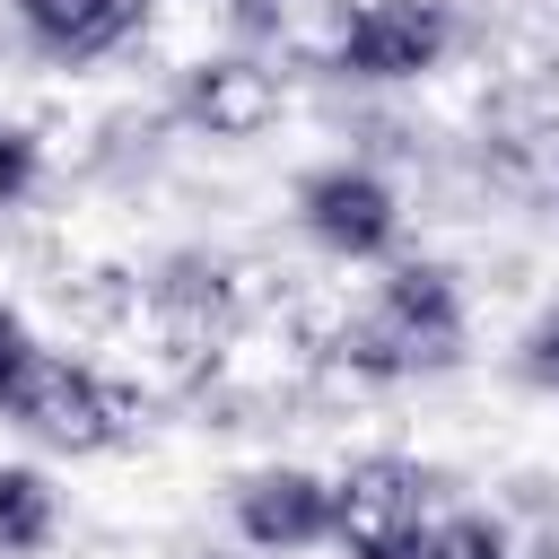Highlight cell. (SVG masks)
<instances>
[{"instance_id":"cell-12","label":"cell","mask_w":559,"mask_h":559,"mask_svg":"<svg viewBox=\"0 0 559 559\" xmlns=\"http://www.w3.org/2000/svg\"><path fill=\"white\" fill-rule=\"evenodd\" d=\"M35 175H44L35 131H26V122H0V210H17V201L35 192Z\"/></svg>"},{"instance_id":"cell-15","label":"cell","mask_w":559,"mask_h":559,"mask_svg":"<svg viewBox=\"0 0 559 559\" xmlns=\"http://www.w3.org/2000/svg\"><path fill=\"white\" fill-rule=\"evenodd\" d=\"M227 26H236L245 52H253V44H271V35L288 26V0H227Z\"/></svg>"},{"instance_id":"cell-14","label":"cell","mask_w":559,"mask_h":559,"mask_svg":"<svg viewBox=\"0 0 559 559\" xmlns=\"http://www.w3.org/2000/svg\"><path fill=\"white\" fill-rule=\"evenodd\" d=\"M35 349H44V341L26 332V314H17V306H0V402L17 393V376L35 367Z\"/></svg>"},{"instance_id":"cell-16","label":"cell","mask_w":559,"mask_h":559,"mask_svg":"<svg viewBox=\"0 0 559 559\" xmlns=\"http://www.w3.org/2000/svg\"><path fill=\"white\" fill-rule=\"evenodd\" d=\"M175 559H253V550H236V542H192V550H175Z\"/></svg>"},{"instance_id":"cell-1","label":"cell","mask_w":559,"mask_h":559,"mask_svg":"<svg viewBox=\"0 0 559 559\" xmlns=\"http://www.w3.org/2000/svg\"><path fill=\"white\" fill-rule=\"evenodd\" d=\"M463 341H472V314H463V280L445 262H384L376 288L341 314L332 332V358L358 376V384H411V376H445L463 367Z\"/></svg>"},{"instance_id":"cell-4","label":"cell","mask_w":559,"mask_h":559,"mask_svg":"<svg viewBox=\"0 0 559 559\" xmlns=\"http://www.w3.org/2000/svg\"><path fill=\"white\" fill-rule=\"evenodd\" d=\"M445 515L437 472L411 454H349L332 472V550L341 559H402Z\"/></svg>"},{"instance_id":"cell-13","label":"cell","mask_w":559,"mask_h":559,"mask_svg":"<svg viewBox=\"0 0 559 559\" xmlns=\"http://www.w3.org/2000/svg\"><path fill=\"white\" fill-rule=\"evenodd\" d=\"M515 367H524V384L559 393V306H542V314H533V332L515 341Z\"/></svg>"},{"instance_id":"cell-6","label":"cell","mask_w":559,"mask_h":559,"mask_svg":"<svg viewBox=\"0 0 559 559\" xmlns=\"http://www.w3.org/2000/svg\"><path fill=\"white\" fill-rule=\"evenodd\" d=\"M227 542L253 559L332 550V472L314 463H253L227 480Z\"/></svg>"},{"instance_id":"cell-5","label":"cell","mask_w":559,"mask_h":559,"mask_svg":"<svg viewBox=\"0 0 559 559\" xmlns=\"http://www.w3.org/2000/svg\"><path fill=\"white\" fill-rule=\"evenodd\" d=\"M454 35H463L454 0H349L323 44V70L358 79V87H411V79L445 70Z\"/></svg>"},{"instance_id":"cell-2","label":"cell","mask_w":559,"mask_h":559,"mask_svg":"<svg viewBox=\"0 0 559 559\" xmlns=\"http://www.w3.org/2000/svg\"><path fill=\"white\" fill-rule=\"evenodd\" d=\"M0 419H9L26 445L70 454V463L114 454V445H131V437H140V402H131L105 367L61 358V349H35V367L17 376V393L0 402Z\"/></svg>"},{"instance_id":"cell-9","label":"cell","mask_w":559,"mask_h":559,"mask_svg":"<svg viewBox=\"0 0 559 559\" xmlns=\"http://www.w3.org/2000/svg\"><path fill=\"white\" fill-rule=\"evenodd\" d=\"M148 314L166 323L175 349H210V341L227 332V314H236V280H227V262L175 253V262L148 280Z\"/></svg>"},{"instance_id":"cell-11","label":"cell","mask_w":559,"mask_h":559,"mask_svg":"<svg viewBox=\"0 0 559 559\" xmlns=\"http://www.w3.org/2000/svg\"><path fill=\"white\" fill-rule=\"evenodd\" d=\"M402 559H515V542L489 524V515H472V507H445Z\"/></svg>"},{"instance_id":"cell-3","label":"cell","mask_w":559,"mask_h":559,"mask_svg":"<svg viewBox=\"0 0 559 559\" xmlns=\"http://www.w3.org/2000/svg\"><path fill=\"white\" fill-rule=\"evenodd\" d=\"M288 210H297L306 245L332 253V262H349V271L402 262V192H393L367 157H323V166H306L297 192H288Z\"/></svg>"},{"instance_id":"cell-10","label":"cell","mask_w":559,"mask_h":559,"mask_svg":"<svg viewBox=\"0 0 559 559\" xmlns=\"http://www.w3.org/2000/svg\"><path fill=\"white\" fill-rule=\"evenodd\" d=\"M61 542V489L35 463H0V559H44Z\"/></svg>"},{"instance_id":"cell-7","label":"cell","mask_w":559,"mask_h":559,"mask_svg":"<svg viewBox=\"0 0 559 559\" xmlns=\"http://www.w3.org/2000/svg\"><path fill=\"white\" fill-rule=\"evenodd\" d=\"M175 122L201 131V140H262L280 122V70L262 52H201L183 79H175Z\"/></svg>"},{"instance_id":"cell-8","label":"cell","mask_w":559,"mask_h":559,"mask_svg":"<svg viewBox=\"0 0 559 559\" xmlns=\"http://www.w3.org/2000/svg\"><path fill=\"white\" fill-rule=\"evenodd\" d=\"M9 26L35 61L87 70V61H114L148 26V0H9Z\"/></svg>"}]
</instances>
